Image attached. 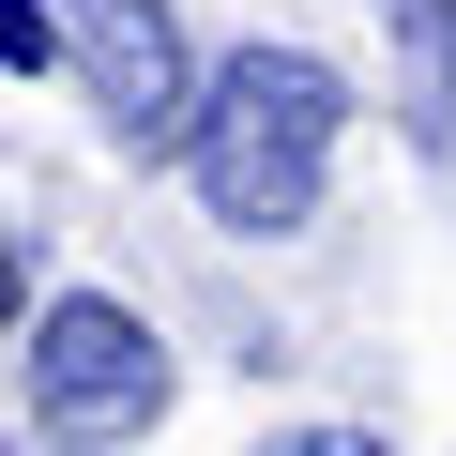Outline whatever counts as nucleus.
<instances>
[{"label":"nucleus","mask_w":456,"mask_h":456,"mask_svg":"<svg viewBox=\"0 0 456 456\" xmlns=\"http://www.w3.org/2000/svg\"><path fill=\"white\" fill-rule=\"evenodd\" d=\"M259 456H395L380 426H289V441H259Z\"/></svg>","instance_id":"nucleus-5"},{"label":"nucleus","mask_w":456,"mask_h":456,"mask_svg":"<svg viewBox=\"0 0 456 456\" xmlns=\"http://www.w3.org/2000/svg\"><path fill=\"white\" fill-rule=\"evenodd\" d=\"M16 335H31V426H46L61 456H122V441H152L167 395H183L167 335H152L122 289H61V305H31Z\"/></svg>","instance_id":"nucleus-2"},{"label":"nucleus","mask_w":456,"mask_h":456,"mask_svg":"<svg viewBox=\"0 0 456 456\" xmlns=\"http://www.w3.org/2000/svg\"><path fill=\"white\" fill-rule=\"evenodd\" d=\"M0 320H31V259H16V228H0Z\"/></svg>","instance_id":"nucleus-6"},{"label":"nucleus","mask_w":456,"mask_h":456,"mask_svg":"<svg viewBox=\"0 0 456 456\" xmlns=\"http://www.w3.org/2000/svg\"><path fill=\"white\" fill-rule=\"evenodd\" d=\"M61 61H77V92H92V122L122 137V152H183V122H198V31H183V0H61Z\"/></svg>","instance_id":"nucleus-3"},{"label":"nucleus","mask_w":456,"mask_h":456,"mask_svg":"<svg viewBox=\"0 0 456 456\" xmlns=\"http://www.w3.org/2000/svg\"><path fill=\"white\" fill-rule=\"evenodd\" d=\"M0 61L46 77V61H61V0H0Z\"/></svg>","instance_id":"nucleus-4"},{"label":"nucleus","mask_w":456,"mask_h":456,"mask_svg":"<svg viewBox=\"0 0 456 456\" xmlns=\"http://www.w3.org/2000/svg\"><path fill=\"white\" fill-rule=\"evenodd\" d=\"M335 137H350V77L320 61V46H228L213 77H198V122H183V183H198V213L228 228V244H289V228L320 213V183H335Z\"/></svg>","instance_id":"nucleus-1"},{"label":"nucleus","mask_w":456,"mask_h":456,"mask_svg":"<svg viewBox=\"0 0 456 456\" xmlns=\"http://www.w3.org/2000/svg\"><path fill=\"white\" fill-rule=\"evenodd\" d=\"M0 456H16V441H0Z\"/></svg>","instance_id":"nucleus-7"}]
</instances>
